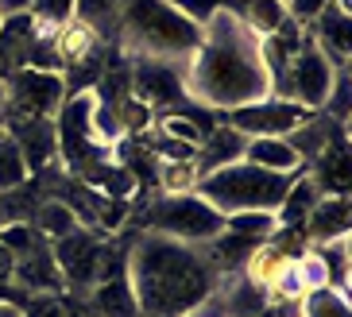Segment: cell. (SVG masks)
Listing matches in <instances>:
<instances>
[{
    "instance_id": "obj_34",
    "label": "cell",
    "mask_w": 352,
    "mask_h": 317,
    "mask_svg": "<svg viewBox=\"0 0 352 317\" xmlns=\"http://www.w3.org/2000/svg\"><path fill=\"white\" fill-rule=\"evenodd\" d=\"M23 317H74L63 294H35L32 302H23Z\"/></svg>"
},
{
    "instance_id": "obj_37",
    "label": "cell",
    "mask_w": 352,
    "mask_h": 317,
    "mask_svg": "<svg viewBox=\"0 0 352 317\" xmlns=\"http://www.w3.org/2000/svg\"><path fill=\"white\" fill-rule=\"evenodd\" d=\"M28 294L20 287H8V283H0V306H23Z\"/></svg>"
},
{
    "instance_id": "obj_17",
    "label": "cell",
    "mask_w": 352,
    "mask_h": 317,
    "mask_svg": "<svg viewBox=\"0 0 352 317\" xmlns=\"http://www.w3.org/2000/svg\"><path fill=\"white\" fill-rule=\"evenodd\" d=\"M349 213L352 205L349 197H325L321 194L318 201H314L310 217H306V236L310 240H318V244H325V240H337V236H349Z\"/></svg>"
},
{
    "instance_id": "obj_29",
    "label": "cell",
    "mask_w": 352,
    "mask_h": 317,
    "mask_svg": "<svg viewBox=\"0 0 352 317\" xmlns=\"http://www.w3.org/2000/svg\"><path fill=\"white\" fill-rule=\"evenodd\" d=\"M225 228L228 232L256 236V240H271V236L279 232V221H275V213H267V209H244V213H228Z\"/></svg>"
},
{
    "instance_id": "obj_11",
    "label": "cell",
    "mask_w": 352,
    "mask_h": 317,
    "mask_svg": "<svg viewBox=\"0 0 352 317\" xmlns=\"http://www.w3.org/2000/svg\"><path fill=\"white\" fill-rule=\"evenodd\" d=\"M97 240L89 228H78V232L63 236V240H51V256L58 263V275L63 283L78 294V290H94V267H97Z\"/></svg>"
},
{
    "instance_id": "obj_22",
    "label": "cell",
    "mask_w": 352,
    "mask_h": 317,
    "mask_svg": "<svg viewBox=\"0 0 352 317\" xmlns=\"http://www.w3.org/2000/svg\"><path fill=\"white\" fill-rule=\"evenodd\" d=\"M259 244H263V240H256V236L221 228V232L209 240V263H213V271H240L244 259H248Z\"/></svg>"
},
{
    "instance_id": "obj_2",
    "label": "cell",
    "mask_w": 352,
    "mask_h": 317,
    "mask_svg": "<svg viewBox=\"0 0 352 317\" xmlns=\"http://www.w3.org/2000/svg\"><path fill=\"white\" fill-rule=\"evenodd\" d=\"M124 275L135 290L140 317H186L206 306L217 283L206 252L159 232L135 236L132 252H124Z\"/></svg>"
},
{
    "instance_id": "obj_16",
    "label": "cell",
    "mask_w": 352,
    "mask_h": 317,
    "mask_svg": "<svg viewBox=\"0 0 352 317\" xmlns=\"http://www.w3.org/2000/svg\"><path fill=\"white\" fill-rule=\"evenodd\" d=\"M318 51L333 62V66H349V54H352V39H349V8L341 4H329L321 12L318 20Z\"/></svg>"
},
{
    "instance_id": "obj_28",
    "label": "cell",
    "mask_w": 352,
    "mask_h": 317,
    "mask_svg": "<svg viewBox=\"0 0 352 317\" xmlns=\"http://www.w3.org/2000/svg\"><path fill=\"white\" fill-rule=\"evenodd\" d=\"M302 317H349V294L333 287H314L302 294Z\"/></svg>"
},
{
    "instance_id": "obj_5",
    "label": "cell",
    "mask_w": 352,
    "mask_h": 317,
    "mask_svg": "<svg viewBox=\"0 0 352 317\" xmlns=\"http://www.w3.org/2000/svg\"><path fill=\"white\" fill-rule=\"evenodd\" d=\"M147 232L170 236L182 244H209L225 228V213H217L209 201L190 190V194H159L144 213Z\"/></svg>"
},
{
    "instance_id": "obj_41",
    "label": "cell",
    "mask_w": 352,
    "mask_h": 317,
    "mask_svg": "<svg viewBox=\"0 0 352 317\" xmlns=\"http://www.w3.org/2000/svg\"><path fill=\"white\" fill-rule=\"evenodd\" d=\"M4 116H8V101H4V82H0V128H4Z\"/></svg>"
},
{
    "instance_id": "obj_43",
    "label": "cell",
    "mask_w": 352,
    "mask_h": 317,
    "mask_svg": "<svg viewBox=\"0 0 352 317\" xmlns=\"http://www.w3.org/2000/svg\"><path fill=\"white\" fill-rule=\"evenodd\" d=\"M186 317H209V314H201V306H197V309H194V314H186Z\"/></svg>"
},
{
    "instance_id": "obj_40",
    "label": "cell",
    "mask_w": 352,
    "mask_h": 317,
    "mask_svg": "<svg viewBox=\"0 0 352 317\" xmlns=\"http://www.w3.org/2000/svg\"><path fill=\"white\" fill-rule=\"evenodd\" d=\"M217 4H221V12H228V16H240V20H244V12H248L252 0H217Z\"/></svg>"
},
{
    "instance_id": "obj_31",
    "label": "cell",
    "mask_w": 352,
    "mask_h": 317,
    "mask_svg": "<svg viewBox=\"0 0 352 317\" xmlns=\"http://www.w3.org/2000/svg\"><path fill=\"white\" fill-rule=\"evenodd\" d=\"M325 113H329V120L344 124L349 128V109H352V78H349V66H337L333 70V85H329V97H325V105H321Z\"/></svg>"
},
{
    "instance_id": "obj_1",
    "label": "cell",
    "mask_w": 352,
    "mask_h": 317,
    "mask_svg": "<svg viewBox=\"0 0 352 317\" xmlns=\"http://www.w3.org/2000/svg\"><path fill=\"white\" fill-rule=\"evenodd\" d=\"M186 97L209 113H232L240 105L271 97L263 35H256L240 16L217 12L201 28V43L186 66Z\"/></svg>"
},
{
    "instance_id": "obj_25",
    "label": "cell",
    "mask_w": 352,
    "mask_h": 317,
    "mask_svg": "<svg viewBox=\"0 0 352 317\" xmlns=\"http://www.w3.org/2000/svg\"><path fill=\"white\" fill-rule=\"evenodd\" d=\"M120 12H124V0H78L74 4V20H82L97 35H109L120 23Z\"/></svg>"
},
{
    "instance_id": "obj_14",
    "label": "cell",
    "mask_w": 352,
    "mask_h": 317,
    "mask_svg": "<svg viewBox=\"0 0 352 317\" xmlns=\"http://www.w3.org/2000/svg\"><path fill=\"white\" fill-rule=\"evenodd\" d=\"M306 174L314 178L318 194L349 197V140H329L318 151V159H310Z\"/></svg>"
},
{
    "instance_id": "obj_10",
    "label": "cell",
    "mask_w": 352,
    "mask_h": 317,
    "mask_svg": "<svg viewBox=\"0 0 352 317\" xmlns=\"http://www.w3.org/2000/svg\"><path fill=\"white\" fill-rule=\"evenodd\" d=\"M128 89L147 109H175L186 101V70L170 62L135 58V70H128Z\"/></svg>"
},
{
    "instance_id": "obj_23",
    "label": "cell",
    "mask_w": 352,
    "mask_h": 317,
    "mask_svg": "<svg viewBox=\"0 0 352 317\" xmlns=\"http://www.w3.org/2000/svg\"><path fill=\"white\" fill-rule=\"evenodd\" d=\"M32 225H35V232L47 236V240H63V236L78 232L82 221H78V213H74L66 201H43L39 209H35Z\"/></svg>"
},
{
    "instance_id": "obj_7",
    "label": "cell",
    "mask_w": 352,
    "mask_h": 317,
    "mask_svg": "<svg viewBox=\"0 0 352 317\" xmlns=\"http://www.w3.org/2000/svg\"><path fill=\"white\" fill-rule=\"evenodd\" d=\"M58 124H54V135H58V155L70 171L82 174L85 166L97 159V140L94 135V93H74L66 97L63 109H58Z\"/></svg>"
},
{
    "instance_id": "obj_35",
    "label": "cell",
    "mask_w": 352,
    "mask_h": 317,
    "mask_svg": "<svg viewBox=\"0 0 352 317\" xmlns=\"http://www.w3.org/2000/svg\"><path fill=\"white\" fill-rule=\"evenodd\" d=\"M166 4L175 12H182V16H186L190 23H197V28H206V23L221 12L217 0H166Z\"/></svg>"
},
{
    "instance_id": "obj_21",
    "label": "cell",
    "mask_w": 352,
    "mask_h": 317,
    "mask_svg": "<svg viewBox=\"0 0 352 317\" xmlns=\"http://www.w3.org/2000/svg\"><path fill=\"white\" fill-rule=\"evenodd\" d=\"M89 306L101 317H140V306H135V290L128 283V275H116L109 283H97L94 294H89Z\"/></svg>"
},
{
    "instance_id": "obj_38",
    "label": "cell",
    "mask_w": 352,
    "mask_h": 317,
    "mask_svg": "<svg viewBox=\"0 0 352 317\" xmlns=\"http://www.w3.org/2000/svg\"><path fill=\"white\" fill-rule=\"evenodd\" d=\"M12 267H16V256L0 244V283H12Z\"/></svg>"
},
{
    "instance_id": "obj_26",
    "label": "cell",
    "mask_w": 352,
    "mask_h": 317,
    "mask_svg": "<svg viewBox=\"0 0 352 317\" xmlns=\"http://www.w3.org/2000/svg\"><path fill=\"white\" fill-rule=\"evenodd\" d=\"M28 178H32V171H28V163H23L16 140L8 135V128H0V194L23 186Z\"/></svg>"
},
{
    "instance_id": "obj_33",
    "label": "cell",
    "mask_w": 352,
    "mask_h": 317,
    "mask_svg": "<svg viewBox=\"0 0 352 317\" xmlns=\"http://www.w3.org/2000/svg\"><path fill=\"white\" fill-rule=\"evenodd\" d=\"M74 4H78V0H32V8H28V12H32L35 31L51 28L54 35H58V28L74 16Z\"/></svg>"
},
{
    "instance_id": "obj_12",
    "label": "cell",
    "mask_w": 352,
    "mask_h": 317,
    "mask_svg": "<svg viewBox=\"0 0 352 317\" xmlns=\"http://www.w3.org/2000/svg\"><path fill=\"white\" fill-rule=\"evenodd\" d=\"M4 128L16 140L28 171H43L58 155V135H54V124L43 120V116H4Z\"/></svg>"
},
{
    "instance_id": "obj_27",
    "label": "cell",
    "mask_w": 352,
    "mask_h": 317,
    "mask_svg": "<svg viewBox=\"0 0 352 317\" xmlns=\"http://www.w3.org/2000/svg\"><path fill=\"white\" fill-rule=\"evenodd\" d=\"M259 309H267V290L256 287V283H248V278L240 275L236 283H232V290H228V298H225V314H232V317H256Z\"/></svg>"
},
{
    "instance_id": "obj_44",
    "label": "cell",
    "mask_w": 352,
    "mask_h": 317,
    "mask_svg": "<svg viewBox=\"0 0 352 317\" xmlns=\"http://www.w3.org/2000/svg\"><path fill=\"white\" fill-rule=\"evenodd\" d=\"M283 4H287V0H283Z\"/></svg>"
},
{
    "instance_id": "obj_15",
    "label": "cell",
    "mask_w": 352,
    "mask_h": 317,
    "mask_svg": "<svg viewBox=\"0 0 352 317\" xmlns=\"http://www.w3.org/2000/svg\"><path fill=\"white\" fill-rule=\"evenodd\" d=\"M244 144H248V135H240L236 128H228L225 120H217V128L194 147V171L197 178L209 171H221L228 163H240L244 159Z\"/></svg>"
},
{
    "instance_id": "obj_42",
    "label": "cell",
    "mask_w": 352,
    "mask_h": 317,
    "mask_svg": "<svg viewBox=\"0 0 352 317\" xmlns=\"http://www.w3.org/2000/svg\"><path fill=\"white\" fill-rule=\"evenodd\" d=\"M0 317H23L20 306H0Z\"/></svg>"
},
{
    "instance_id": "obj_19",
    "label": "cell",
    "mask_w": 352,
    "mask_h": 317,
    "mask_svg": "<svg viewBox=\"0 0 352 317\" xmlns=\"http://www.w3.org/2000/svg\"><path fill=\"white\" fill-rule=\"evenodd\" d=\"M244 163H256V166L275 171V174L306 171V163L294 155V147H290L287 140H279V135H256V140H248V144H244Z\"/></svg>"
},
{
    "instance_id": "obj_36",
    "label": "cell",
    "mask_w": 352,
    "mask_h": 317,
    "mask_svg": "<svg viewBox=\"0 0 352 317\" xmlns=\"http://www.w3.org/2000/svg\"><path fill=\"white\" fill-rule=\"evenodd\" d=\"M329 4H337V0H287V16L298 23V28H310Z\"/></svg>"
},
{
    "instance_id": "obj_39",
    "label": "cell",
    "mask_w": 352,
    "mask_h": 317,
    "mask_svg": "<svg viewBox=\"0 0 352 317\" xmlns=\"http://www.w3.org/2000/svg\"><path fill=\"white\" fill-rule=\"evenodd\" d=\"M32 8V0H0V20L4 16H20V12Z\"/></svg>"
},
{
    "instance_id": "obj_3",
    "label": "cell",
    "mask_w": 352,
    "mask_h": 317,
    "mask_svg": "<svg viewBox=\"0 0 352 317\" xmlns=\"http://www.w3.org/2000/svg\"><path fill=\"white\" fill-rule=\"evenodd\" d=\"M116 31L132 58L170 62V66H186L201 43V28L175 12L166 0H124Z\"/></svg>"
},
{
    "instance_id": "obj_30",
    "label": "cell",
    "mask_w": 352,
    "mask_h": 317,
    "mask_svg": "<svg viewBox=\"0 0 352 317\" xmlns=\"http://www.w3.org/2000/svg\"><path fill=\"white\" fill-rule=\"evenodd\" d=\"M287 20V4L283 0H252L248 12H244V23H248L256 35H275Z\"/></svg>"
},
{
    "instance_id": "obj_20",
    "label": "cell",
    "mask_w": 352,
    "mask_h": 317,
    "mask_svg": "<svg viewBox=\"0 0 352 317\" xmlns=\"http://www.w3.org/2000/svg\"><path fill=\"white\" fill-rule=\"evenodd\" d=\"M318 186H314V178L306 171L290 182L287 197H283V205L275 209V221H279V232H298L302 225H306V217H310L314 201H318Z\"/></svg>"
},
{
    "instance_id": "obj_4",
    "label": "cell",
    "mask_w": 352,
    "mask_h": 317,
    "mask_svg": "<svg viewBox=\"0 0 352 317\" xmlns=\"http://www.w3.org/2000/svg\"><path fill=\"white\" fill-rule=\"evenodd\" d=\"M298 174H275V171H263V166L240 159V163H228L221 171L201 174L194 186V194L225 217L244 213V209H267V213H275Z\"/></svg>"
},
{
    "instance_id": "obj_8",
    "label": "cell",
    "mask_w": 352,
    "mask_h": 317,
    "mask_svg": "<svg viewBox=\"0 0 352 317\" xmlns=\"http://www.w3.org/2000/svg\"><path fill=\"white\" fill-rule=\"evenodd\" d=\"M310 109H302L298 101H287V97H263V101H252V105H240V109H232V113H221V120L228 124V128H236L240 135H248V140H256V135H287L294 132L298 124L310 120Z\"/></svg>"
},
{
    "instance_id": "obj_6",
    "label": "cell",
    "mask_w": 352,
    "mask_h": 317,
    "mask_svg": "<svg viewBox=\"0 0 352 317\" xmlns=\"http://www.w3.org/2000/svg\"><path fill=\"white\" fill-rule=\"evenodd\" d=\"M4 101H8V116H43V120H51L66 101V82L58 70L20 66V70H12L8 85H4Z\"/></svg>"
},
{
    "instance_id": "obj_13",
    "label": "cell",
    "mask_w": 352,
    "mask_h": 317,
    "mask_svg": "<svg viewBox=\"0 0 352 317\" xmlns=\"http://www.w3.org/2000/svg\"><path fill=\"white\" fill-rule=\"evenodd\" d=\"M12 283H16L23 294H63L66 290L63 275H58V263H54V256H51L47 244H32L28 252L16 256Z\"/></svg>"
},
{
    "instance_id": "obj_32",
    "label": "cell",
    "mask_w": 352,
    "mask_h": 317,
    "mask_svg": "<svg viewBox=\"0 0 352 317\" xmlns=\"http://www.w3.org/2000/svg\"><path fill=\"white\" fill-rule=\"evenodd\" d=\"M159 186L166 194H190L197 186V171H194V159H166L159 166Z\"/></svg>"
},
{
    "instance_id": "obj_18",
    "label": "cell",
    "mask_w": 352,
    "mask_h": 317,
    "mask_svg": "<svg viewBox=\"0 0 352 317\" xmlns=\"http://www.w3.org/2000/svg\"><path fill=\"white\" fill-rule=\"evenodd\" d=\"M290 259H294L290 252H283L279 244H267V240H263V244H259L256 252L244 259V267H240V271H244V278H248V283H256V287H263L267 294H275V290H279V283H283V275H287Z\"/></svg>"
},
{
    "instance_id": "obj_24",
    "label": "cell",
    "mask_w": 352,
    "mask_h": 317,
    "mask_svg": "<svg viewBox=\"0 0 352 317\" xmlns=\"http://www.w3.org/2000/svg\"><path fill=\"white\" fill-rule=\"evenodd\" d=\"M321 259V271H325V287L349 294V236H337V240H325V244L314 252Z\"/></svg>"
},
{
    "instance_id": "obj_9",
    "label": "cell",
    "mask_w": 352,
    "mask_h": 317,
    "mask_svg": "<svg viewBox=\"0 0 352 317\" xmlns=\"http://www.w3.org/2000/svg\"><path fill=\"white\" fill-rule=\"evenodd\" d=\"M333 66L325 54L318 51V43H314V35L306 43H302V51L290 58L287 66V101H298L302 109H310V113H318L321 105H325V97H329V85H333Z\"/></svg>"
}]
</instances>
